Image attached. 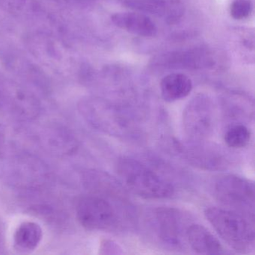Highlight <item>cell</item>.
<instances>
[{
  "label": "cell",
  "instance_id": "44dd1931",
  "mask_svg": "<svg viewBox=\"0 0 255 255\" xmlns=\"http://www.w3.org/2000/svg\"><path fill=\"white\" fill-rule=\"evenodd\" d=\"M43 231L36 222H24L16 228L14 234V246L23 252H32L41 243Z\"/></svg>",
  "mask_w": 255,
  "mask_h": 255
},
{
  "label": "cell",
  "instance_id": "7402d4cb",
  "mask_svg": "<svg viewBox=\"0 0 255 255\" xmlns=\"http://www.w3.org/2000/svg\"><path fill=\"white\" fill-rule=\"evenodd\" d=\"M250 129L244 123L237 122L230 124L225 130L224 141L228 147L240 149L246 147L250 142Z\"/></svg>",
  "mask_w": 255,
  "mask_h": 255
},
{
  "label": "cell",
  "instance_id": "9a60e30c",
  "mask_svg": "<svg viewBox=\"0 0 255 255\" xmlns=\"http://www.w3.org/2000/svg\"><path fill=\"white\" fill-rule=\"evenodd\" d=\"M42 147L56 156H71L78 150L79 143L72 132L60 125H49L41 131Z\"/></svg>",
  "mask_w": 255,
  "mask_h": 255
},
{
  "label": "cell",
  "instance_id": "6da1fadb",
  "mask_svg": "<svg viewBox=\"0 0 255 255\" xmlns=\"http://www.w3.org/2000/svg\"><path fill=\"white\" fill-rule=\"evenodd\" d=\"M79 113L94 129L122 140H135L141 135L134 115L128 109L98 96L85 97L77 104Z\"/></svg>",
  "mask_w": 255,
  "mask_h": 255
},
{
  "label": "cell",
  "instance_id": "484cf974",
  "mask_svg": "<svg viewBox=\"0 0 255 255\" xmlns=\"http://www.w3.org/2000/svg\"><path fill=\"white\" fill-rule=\"evenodd\" d=\"M0 80H1V77H0Z\"/></svg>",
  "mask_w": 255,
  "mask_h": 255
},
{
  "label": "cell",
  "instance_id": "2e32d148",
  "mask_svg": "<svg viewBox=\"0 0 255 255\" xmlns=\"http://www.w3.org/2000/svg\"><path fill=\"white\" fill-rule=\"evenodd\" d=\"M124 5L162 17L170 24L177 23L185 12L182 0H121Z\"/></svg>",
  "mask_w": 255,
  "mask_h": 255
},
{
  "label": "cell",
  "instance_id": "4fadbf2b",
  "mask_svg": "<svg viewBox=\"0 0 255 255\" xmlns=\"http://www.w3.org/2000/svg\"><path fill=\"white\" fill-rule=\"evenodd\" d=\"M82 183L89 193L104 197L114 202H126L128 192L120 180L106 171L87 169L81 176Z\"/></svg>",
  "mask_w": 255,
  "mask_h": 255
},
{
  "label": "cell",
  "instance_id": "8992f818",
  "mask_svg": "<svg viewBox=\"0 0 255 255\" xmlns=\"http://www.w3.org/2000/svg\"><path fill=\"white\" fill-rule=\"evenodd\" d=\"M213 196L225 207L254 222L255 186L253 182L235 174L221 176L215 181Z\"/></svg>",
  "mask_w": 255,
  "mask_h": 255
},
{
  "label": "cell",
  "instance_id": "603a6c76",
  "mask_svg": "<svg viewBox=\"0 0 255 255\" xmlns=\"http://www.w3.org/2000/svg\"><path fill=\"white\" fill-rule=\"evenodd\" d=\"M253 8L252 0H233L230 6V14L234 20H243L250 17Z\"/></svg>",
  "mask_w": 255,
  "mask_h": 255
},
{
  "label": "cell",
  "instance_id": "52a82bcc",
  "mask_svg": "<svg viewBox=\"0 0 255 255\" xmlns=\"http://www.w3.org/2000/svg\"><path fill=\"white\" fill-rule=\"evenodd\" d=\"M0 110L21 122L35 120L41 113L39 98L30 88L9 79L0 80Z\"/></svg>",
  "mask_w": 255,
  "mask_h": 255
},
{
  "label": "cell",
  "instance_id": "30bf717a",
  "mask_svg": "<svg viewBox=\"0 0 255 255\" xmlns=\"http://www.w3.org/2000/svg\"><path fill=\"white\" fill-rule=\"evenodd\" d=\"M150 226L157 240L168 249H182L186 241L188 224L186 216L178 209L159 207L151 212Z\"/></svg>",
  "mask_w": 255,
  "mask_h": 255
},
{
  "label": "cell",
  "instance_id": "d6986e66",
  "mask_svg": "<svg viewBox=\"0 0 255 255\" xmlns=\"http://www.w3.org/2000/svg\"><path fill=\"white\" fill-rule=\"evenodd\" d=\"M222 112L225 117L231 123L250 121L254 117L253 102L241 94L231 92L221 100Z\"/></svg>",
  "mask_w": 255,
  "mask_h": 255
},
{
  "label": "cell",
  "instance_id": "7c38bea8",
  "mask_svg": "<svg viewBox=\"0 0 255 255\" xmlns=\"http://www.w3.org/2000/svg\"><path fill=\"white\" fill-rule=\"evenodd\" d=\"M0 59L7 71L28 87L35 88L39 92L47 93L50 90V80L44 68L14 47H7L0 50Z\"/></svg>",
  "mask_w": 255,
  "mask_h": 255
},
{
  "label": "cell",
  "instance_id": "ac0fdd59",
  "mask_svg": "<svg viewBox=\"0 0 255 255\" xmlns=\"http://www.w3.org/2000/svg\"><path fill=\"white\" fill-rule=\"evenodd\" d=\"M186 242L191 249L200 255H222L226 253L219 240L205 227L190 224L186 230Z\"/></svg>",
  "mask_w": 255,
  "mask_h": 255
},
{
  "label": "cell",
  "instance_id": "5bb4252c",
  "mask_svg": "<svg viewBox=\"0 0 255 255\" xmlns=\"http://www.w3.org/2000/svg\"><path fill=\"white\" fill-rule=\"evenodd\" d=\"M155 64L165 68L201 69L213 66L214 60L207 49L194 48L161 55Z\"/></svg>",
  "mask_w": 255,
  "mask_h": 255
},
{
  "label": "cell",
  "instance_id": "8fae6325",
  "mask_svg": "<svg viewBox=\"0 0 255 255\" xmlns=\"http://www.w3.org/2000/svg\"><path fill=\"white\" fill-rule=\"evenodd\" d=\"M5 173L10 184L23 190L40 189L50 178L47 165L29 153H20L10 159Z\"/></svg>",
  "mask_w": 255,
  "mask_h": 255
},
{
  "label": "cell",
  "instance_id": "ba28073f",
  "mask_svg": "<svg viewBox=\"0 0 255 255\" xmlns=\"http://www.w3.org/2000/svg\"><path fill=\"white\" fill-rule=\"evenodd\" d=\"M110 201L104 197L89 193L80 197L76 204V216L80 225L89 231L116 230L121 222L120 216Z\"/></svg>",
  "mask_w": 255,
  "mask_h": 255
},
{
  "label": "cell",
  "instance_id": "7a4b0ae2",
  "mask_svg": "<svg viewBox=\"0 0 255 255\" xmlns=\"http://www.w3.org/2000/svg\"><path fill=\"white\" fill-rule=\"evenodd\" d=\"M115 167L125 187L141 198L165 199L175 193V187L168 178L138 159L121 156Z\"/></svg>",
  "mask_w": 255,
  "mask_h": 255
},
{
  "label": "cell",
  "instance_id": "e0dca14e",
  "mask_svg": "<svg viewBox=\"0 0 255 255\" xmlns=\"http://www.w3.org/2000/svg\"><path fill=\"white\" fill-rule=\"evenodd\" d=\"M111 20L119 29L138 36L150 38L157 34L155 23L143 13H116L112 16Z\"/></svg>",
  "mask_w": 255,
  "mask_h": 255
},
{
  "label": "cell",
  "instance_id": "9c48e42d",
  "mask_svg": "<svg viewBox=\"0 0 255 255\" xmlns=\"http://www.w3.org/2000/svg\"><path fill=\"white\" fill-rule=\"evenodd\" d=\"M216 121L215 105L211 98L198 94L188 102L182 116L186 139L204 141L213 134Z\"/></svg>",
  "mask_w": 255,
  "mask_h": 255
},
{
  "label": "cell",
  "instance_id": "cb8c5ba5",
  "mask_svg": "<svg viewBox=\"0 0 255 255\" xmlns=\"http://www.w3.org/2000/svg\"><path fill=\"white\" fill-rule=\"evenodd\" d=\"M28 0H0V8L11 15H19L25 10Z\"/></svg>",
  "mask_w": 255,
  "mask_h": 255
},
{
  "label": "cell",
  "instance_id": "d4e9b609",
  "mask_svg": "<svg viewBox=\"0 0 255 255\" xmlns=\"http://www.w3.org/2000/svg\"><path fill=\"white\" fill-rule=\"evenodd\" d=\"M101 255H123L122 248L116 242L111 240H103L100 247Z\"/></svg>",
  "mask_w": 255,
  "mask_h": 255
},
{
  "label": "cell",
  "instance_id": "277c9868",
  "mask_svg": "<svg viewBox=\"0 0 255 255\" xmlns=\"http://www.w3.org/2000/svg\"><path fill=\"white\" fill-rule=\"evenodd\" d=\"M204 215L219 237L234 251L249 254L255 248L254 222L228 209L207 207Z\"/></svg>",
  "mask_w": 255,
  "mask_h": 255
},
{
  "label": "cell",
  "instance_id": "3957f363",
  "mask_svg": "<svg viewBox=\"0 0 255 255\" xmlns=\"http://www.w3.org/2000/svg\"><path fill=\"white\" fill-rule=\"evenodd\" d=\"M24 44L35 62L57 74H70L76 62L69 43L64 37L47 29L32 31L26 35Z\"/></svg>",
  "mask_w": 255,
  "mask_h": 255
},
{
  "label": "cell",
  "instance_id": "5b68a950",
  "mask_svg": "<svg viewBox=\"0 0 255 255\" xmlns=\"http://www.w3.org/2000/svg\"><path fill=\"white\" fill-rule=\"evenodd\" d=\"M170 147L176 156L192 166L207 171H220L229 168L232 158L219 145L204 141H180L173 138Z\"/></svg>",
  "mask_w": 255,
  "mask_h": 255
},
{
  "label": "cell",
  "instance_id": "ffe728a7",
  "mask_svg": "<svg viewBox=\"0 0 255 255\" xmlns=\"http://www.w3.org/2000/svg\"><path fill=\"white\" fill-rule=\"evenodd\" d=\"M192 80L180 73L168 74L161 80L160 92L166 102H174L187 97L192 90Z\"/></svg>",
  "mask_w": 255,
  "mask_h": 255
}]
</instances>
